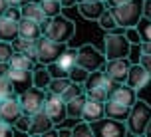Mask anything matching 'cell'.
Returning a JSON list of instances; mask_svg holds the SVG:
<instances>
[{
  "instance_id": "19",
  "label": "cell",
  "mask_w": 151,
  "mask_h": 137,
  "mask_svg": "<svg viewBox=\"0 0 151 137\" xmlns=\"http://www.w3.org/2000/svg\"><path fill=\"white\" fill-rule=\"evenodd\" d=\"M16 38H18V22L8 16H0V40L14 42Z\"/></svg>"
},
{
  "instance_id": "11",
  "label": "cell",
  "mask_w": 151,
  "mask_h": 137,
  "mask_svg": "<svg viewBox=\"0 0 151 137\" xmlns=\"http://www.w3.org/2000/svg\"><path fill=\"white\" fill-rule=\"evenodd\" d=\"M54 125H56V123H54L52 119H50V115L42 109V111H38V113L32 115V123H30L28 133H30V135H52Z\"/></svg>"
},
{
  "instance_id": "30",
  "label": "cell",
  "mask_w": 151,
  "mask_h": 137,
  "mask_svg": "<svg viewBox=\"0 0 151 137\" xmlns=\"http://www.w3.org/2000/svg\"><path fill=\"white\" fill-rule=\"evenodd\" d=\"M82 93H86V88H83V84L70 82V85L64 90V93H62V99H64V101H70V99H74V98H78V95H82Z\"/></svg>"
},
{
  "instance_id": "53",
  "label": "cell",
  "mask_w": 151,
  "mask_h": 137,
  "mask_svg": "<svg viewBox=\"0 0 151 137\" xmlns=\"http://www.w3.org/2000/svg\"><path fill=\"white\" fill-rule=\"evenodd\" d=\"M104 2H106V0H104Z\"/></svg>"
},
{
  "instance_id": "46",
  "label": "cell",
  "mask_w": 151,
  "mask_h": 137,
  "mask_svg": "<svg viewBox=\"0 0 151 137\" xmlns=\"http://www.w3.org/2000/svg\"><path fill=\"white\" fill-rule=\"evenodd\" d=\"M8 6H10V4H8V0H0V16H4V14H6Z\"/></svg>"
},
{
  "instance_id": "52",
  "label": "cell",
  "mask_w": 151,
  "mask_h": 137,
  "mask_svg": "<svg viewBox=\"0 0 151 137\" xmlns=\"http://www.w3.org/2000/svg\"><path fill=\"white\" fill-rule=\"evenodd\" d=\"M78 2H86V0H78Z\"/></svg>"
},
{
  "instance_id": "28",
  "label": "cell",
  "mask_w": 151,
  "mask_h": 137,
  "mask_svg": "<svg viewBox=\"0 0 151 137\" xmlns=\"http://www.w3.org/2000/svg\"><path fill=\"white\" fill-rule=\"evenodd\" d=\"M98 24H99V28H104L106 32H111V30H115V28H119V26H117V20H115V16H113L109 6H107L106 10H104V14L98 18Z\"/></svg>"
},
{
  "instance_id": "14",
  "label": "cell",
  "mask_w": 151,
  "mask_h": 137,
  "mask_svg": "<svg viewBox=\"0 0 151 137\" xmlns=\"http://www.w3.org/2000/svg\"><path fill=\"white\" fill-rule=\"evenodd\" d=\"M107 4L104 0H86V2H78V12L86 20H98L104 14Z\"/></svg>"
},
{
  "instance_id": "26",
  "label": "cell",
  "mask_w": 151,
  "mask_h": 137,
  "mask_svg": "<svg viewBox=\"0 0 151 137\" xmlns=\"http://www.w3.org/2000/svg\"><path fill=\"white\" fill-rule=\"evenodd\" d=\"M14 44V50H18V52H24V54H28L30 58H34L36 60V40H30V38H18L12 42ZM38 62V60H36Z\"/></svg>"
},
{
  "instance_id": "29",
  "label": "cell",
  "mask_w": 151,
  "mask_h": 137,
  "mask_svg": "<svg viewBox=\"0 0 151 137\" xmlns=\"http://www.w3.org/2000/svg\"><path fill=\"white\" fill-rule=\"evenodd\" d=\"M40 6L44 10L46 18H54V16L62 14V0H40Z\"/></svg>"
},
{
  "instance_id": "38",
  "label": "cell",
  "mask_w": 151,
  "mask_h": 137,
  "mask_svg": "<svg viewBox=\"0 0 151 137\" xmlns=\"http://www.w3.org/2000/svg\"><path fill=\"white\" fill-rule=\"evenodd\" d=\"M30 123H32V115L22 113L18 119H16L14 127H16V131H20V133H28V129H30Z\"/></svg>"
},
{
  "instance_id": "4",
  "label": "cell",
  "mask_w": 151,
  "mask_h": 137,
  "mask_svg": "<svg viewBox=\"0 0 151 137\" xmlns=\"http://www.w3.org/2000/svg\"><path fill=\"white\" fill-rule=\"evenodd\" d=\"M131 42L127 40L125 32L117 34V32H106L104 36V54L107 60H115V58H127L131 52Z\"/></svg>"
},
{
  "instance_id": "21",
  "label": "cell",
  "mask_w": 151,
  "mask_h": 137,
  "mask_svg": "<svg viewBox=\"0 0 151 137\" xmlns=\"http://www.w3.org/2000/svg\"><path fill=\"white\" fill-rule=\"evenodd\" d=\"M8 64H10V68H16V70H34L38 62L34 60V58H30L28 54L16 50V52L12 54V58L8 60Z\"/></svg>"
},
{
  "instance_id": "40",
  "label": "cell",
  "mask_w": 151,
  "mask_h": 137,
  "mask_svg": "<svg viewBox=\"0 0 151 137\" xmlns=\"http://www.w3.org/2000/svg\"><path fill=\"white\" fill-rule=\"evenodd\" d=\"M48 70H50L52 77H70V72H68V70H64L60 64H58V62H52V64H48Z\"/></svg>"
},
{
  "instance_id": "50",
  "label": "cell",
  "mask_w": 151,
  "mask_h": 137,
  "mask_svg": "<svg viewBox=\"0 0 151 137\" xmlns=\"http://www.w3.org/2000/svg\"><path fill=\"white\" fill-rule=\"evenodd\" d=\"M8 4H10V6H22L20 0H8Z\"/></svg>"
},
{
  "instance_id": "27",
  "label": "cell",
  "mask_w": 151,
  "mask_h": 137,
  "mask_svg": "<svg viewBox=\"0 0 151 137\" xmlns=\"http://www.w3.org/2000/svg\"><path fill=\"white\" fill-rule=\"evenodd\" d=\"M106 70H93V72H90V76H88V80H86V84H83V88L86 90H93V88H104V84H106Z\"/></svg>"
},
{
  "instance_id": "34",
  "label": "cell",
  "mask_w": 151,
  "mask_h": 137,
  "mask_svg": "<svg viewBox=\"0 0 151 137\" xmlns=\"http://www.w3.org/2000/svg\"><path fill=\"white\" fill-rule=\"evenodd\" d=\"M72 135H83V137H91L93 135V129H91V123H88V121H80L78 119V123H76V127H72Z\"/></svg>"
},
{
  "instance_id": "37",
  "label": "cell",
  "mask_w": 151,
  "mask_h": 137,
  "mask_svg": "<svg viewBox=\"0 0 151 137\" xmlns=\"http://www.w3.org/2000/svg\"><path fill=\"white\" fill-rule=\"evenodd\" d=\"M137 30L141 34L143 42H151V20L149 18H141L139 24H137Z\"/></svg>"
},
{
  "instance_id": "42",
  "label": "cell",
  "mask_w": 151,
  "mask_h": 137,
  "mask_svg": "<svg viewBox=\"0 0 151 137\" xmlns=\"http://www.w3.org/2000/svg\"><path fill=\"white\" fill-rule=\"evenodd\" d=\"M139 64L147 70V74L151 76V54H143L141 52V58H139Z\"/></svg>"
},
{
  "instance_id": "32",
  "label": "cell",
  "mask_w": 151,
  "mask_h": 137,
  "mask_svg": "<svg viewBox=\"0 0 151 137\" xmlns=\"http://www.w3.org/2000/svg\"><path fill=\"white\" fill-rule=\"evenodd\" d=\"M70 77H54L52 82H50V85H48V91H54V93H64V90L70 85Z\"/></svg>"
},
{
  "instance_id": "20",
  "label": "cell",
  "mask_w": 151,
  "mask_h": 137,
  "mask_svg": "<svg viewBox=\"0 0 151 137\" xmlns=\"http://www.w3.org/2000/svg\"><path fill=\"white\" fill-rule=\"evenodd\" d=\"M20 10H22V18H30V20H36V22H40V24L46 22L44 10H42V6H40V2H36V0L22 4Z\"/></svg>"
},
{
  "instance_id": "7",
  "label": "cell",
  "mask_w": 151,
  "mask_h": 137,
  "mask_svg": "<svg viewBox=\"0 0 151 137\" xmlns=\"http://www.w3.org/2000/svg\"><path fill=\"white\" fill-rule=\"evenodd\" d=\"M18 99L22 103V111L28 115H34L38 111L44 109L46 103V90H40L36 85H30L28 90H24L18 93Z\"/></svg>"
},
{
  "instance_id": "47",
  "label": "cell",
  "mask_w": 151,
  "mask_h": 137,
  "mask_svg": "<svg viewBox=\"0 0 151 137\" xmlns=\"http://www.w3.org/2000/svg\"><path fill=\"white\" fill-rule=\"evenodd\" d=\"M139 48H141V52H143V54H151V42H143Z\"/></svg>"
},
{
  "instance_id": "39",
  "label": "cell",
  "mask_w": 151,
  "mask_h": 137,
  "mask_svg": "<svg viewBox=\"0 0 151 137\" xmlns=\"http://www.w3.org/2000/svg\"><path fill=\"white\" fill-rule=\"evenodd\" d=\"M125 36H127V40L131 42V44L135 46H141L143 44V38H141V34H139V30H137V26H131V28H125Z\"/></svg>"
},
{
  "instance_id": "36",
  "label": "cell",
  "mask_w": 151,
  "mask_h": 137,
  "mask_svg": "<svg viewBox=\"0 0 151 137\" xmlns=\"http://www.w3.org/2000/svg\"><path fill=\"white\" fill-rule=\"evenodd\" d=\"M86 95L88 99H96V101H104L106 103L109 99V93H107L104 88H93V90H86Z\"/></svg>"
},
{
  "instance_id": "31",
  "label": "cell",
  "mask_w": 151,
  "mask_h": 137,
  "mask_svg": "<svg viewBox=\"0 0 151 137\" xmlns=\"http://www.w3.org/2000/svg\"><path fill=\"white\" fill-rule=\"evenodd\" d=\"M12 95H18V91H16L12 80H10L8 76H2V77H0V99L12 98Z\"/></svg>"
},
{
  "instance_id": "3",
  "label": "cell",
  "mask_w": 151,
  "mask_h": 137,
  "mask_svg": "<svg viewBox=\"0 0 151 137\" xmlns=\"http://www.w3.org/2000/svg\"><path fill=\"white\" fill-rule=\"evenodd\" d=\"M151 119V105L143 99H137L135 103L129 109V115L125 123H127V129L131 135H145L147 129V123Z\"/></svg>"
},
{
  "instance_id": "2",
  "label": "cell",
  "mask_w": 151,
  "mask_h": 137,
  "mask_svg": "<svg viewBox=\"0 0 151 137\" xmlns=\"http://www.w3.org/2000/svg\"><path fill=\"white\" fill-rule=\"evenodd\" d=\"M143 2L145 0H127L119 6H109L115 20H117V26L123 28V30L131 28V26H137L139 20L143 18Z\"/></svg>"
},
{
  "instance_id": "9",
  "label": "cell",
  "mask_w": 151,
  "mask_h": 137,
  "mask_svg": "<svg viewBox=\"0 0 151 137\" xmlns=\"http://www.w3.org/2000/svg\"><path fill=\"white\" fill-rule=\"evenodd\" d=\"M44 111L50 115L56 125H60L62 121L68 119V109H66V101L62 99L60 93H54V91L46 90V103H44Z\"/></svg>"
},
{
  "instance_id": "1",
  "label": "cell",
  "mask_w": 151,
  "mask_h": 137,
  "mask_svg": "<svg viewBox=\"0 0 151 137\" xmlns=\"http://www.w3.org/2000/svg\"><path fill=\"white\" fill-rule=\"evenodd\" d=\"M42 30H44V36H48L54 42L68 44L76 34V24L70 18L58 14L54 18H46V22L42 24Z\"/></svg>"
},
{
  "instance_id": "23",
  "label": "cell",
  "mask_w": 151,
  "mask_h": 137,
  "mask_svg": "<svg viewBox=\"0 0 151 137\" xmlns=\"http://www.w3.org/2000/svg\"><path fill=\"white\" fill-rule=\"evenodd\" d=\"M32 76H34V85L40 88V90H48L50 82L54 80L48 66H44V64H40V66H36V68L32 70Z\"/></svg>"
},
{
  "instance_id": "22",
  "label": "cell",
  "mask_w": 151,
  "mask_h": 137,
  "mask_svg": "<svg viewBox=\"0 0 151 137\" xmlns=\"http://www.w3.org/2000/svg\"><path fill=\"white\" fill-rule=\"evenodd\" d=\"M129 109L131 107L123 105V103H117L113 99H107L106 101V115L107 117H113V119H119V121H125L129 115Z\"/></svg>"
},
{
  "instance_id": "45",
  "label": "cell",
  "mask_w": 151,
  "mask_h": 137,
  "mask_svg": "<svg viewBox=\"0 0 151 137\" xmlns=\"http://www.w3.org/2000/svg\"><path fill=\"white\" fill-rule=\"evenodd\" d=\"M54 133H56V135H64V137H68V135H72V129H64V127H58V129H54Z\"/></svg>"
},
{
  "instance_id": "24",
  "label": "cell",
  "mask_w": 151,
  "mask_h": 137,
  "mask_svg": "<svg viewBox=\"0 0 151 137\" xmlns=\"http://www.w3.org/2000/svg\"><path fill=\"white\" fill-rule=\"evenodd\" d=\"M86 101H88V95L82 93V95H78V98L70 99L66 101V109H68V117L72 119H82V113H83V105H86Z\"/></svg>"
},
{
  "instance_id": "12",
  "label": "cell",
  "mask_w": 151,
  "mask_h": 137,
  "mask_svg": "<svg viewBox=\"0 0 151 137\" xmlns=\"http://www.w3.org/2000/svg\"><path fill=\"white\" fill-rule=\"evenodd\" d=\"M129 68H131V62L127 58H115V60H107L104 70L109 77H113L115 82H125V77L129 74Z\"/></svg>"
},
{
  "instance_id": "44",
  "label": "cell",
  "mask_w": 151,
  "mask_h": 137,
  "mask_svg": "<svg viewBox=\"0 0 151 137\" xmlns=\"http://www.w3.org/2000/svg\"><path fill=\"white\" fill-rule=\"evenodd\" d=\"M8 72H10V64L8 62H0V77L8 76Z\"/></svg>"
},
{
  "instance_id": "6",
  "label": "cell",
  "mask_w": 151,
  "mask_h": 137,
  "mask_svg": "<svg viewBox=\"0 0 151 137\" xmlns=\"http://www.w3.org/2000/svg\"><path fill=\"white\" fill-rule=\"evenodd\" d=\"M106 54L99 52L96 46L91 44H83L78 48V66L86 68L88 72H93V70H101L106 66Z\"/></svg>"
},
{
  "instance_id": "35",
  "label": "cell",
  "mask_w": 151,
  "mask_h": 137,
  "mask_svg": "<svg viewBox=\"0 0 151 137\" xmlns=\"http://www.w3.org/2000/svg\"><path fill=\"white\" fill-rule=\"evenodd\" d=\"M14 44L12 42H6V40H0V62H8L14 54Z\"/></svg>"
},
{
  "instance_id": "8",
  "label": "cell",
  "mask_w": 151,
  "mask_h": 137,
  "mask_svg": "<svg viewBox=\"0 0 151 137\" xmlns=\"http://www.w3.org/2000/svg\"><path fill=\"white\" fill-rule=\"evenodd\" d=\"M91 129H93V135L98 137H121L125 133H129L125 121L113 119V117H107V115L91 123Z\"/></svg>"
},
{
  "instance_id": "15",
  "label": "cell",
  "mask_w": 151,
  "mask_h": 137,
  "mask_svg": "<svg viewBox=\"0 0 151 137\" xmlns=\"http://www.w3.org/2000/svg\"><path fill=\"white\" fill-rule=\"evenodd\" d=\"M109 99H113V101H117V103H123V105L131 107L133 103L137 101V90H133L129 84H125V82H121L115 90L109 93Z\"/></svg>"
},
{
  "instance_id": "43",
  "label": "cell",
  "mask_w": 151,
  "mask_h": 137,
  "mask_svg": "<svg viewBox=\"0 0 151 137\" xmlns=\"http://www.w3.org/2000/svg\"><path fill=\"white\" fill-rule=\"evenodd\" d=\"M143 18H149L151 20V0H145L143 2Z\"/></svg>"
},
{
  "instance_id": "33",
  "label": "cell",
  "mask_w": 151,
  "mask_h": 137,
  "mask_svg": "<svg viewBox=\"0 0 151 137\" xmlns=\"http://www.w3.org/2000/svg\"><path fill=\"white\" fill-rule=\"evenodd\" d=\"M88 76H90V72L86 68H82V66H78V64L70 70V80H72V82H78V84H86Z\"/></svg>"
},
{
  "instance_id": "48",
  "label": "cell",
  "mask_w": 151,
  "mask_h": 137,
  "mask_svg": "<svg viewBox=\"0 0 151 137\" xmlns=\"http://www.w3.org/2000/svg\"><path fill=\"white\" fill-rule=\"evenodd\" d=\"M123 2H127V0H106L107 6H119V4H123Z\"/></svg>"
},
{
  "instance_id": "5",
  "label": "cell",
  "mask_w": 151,
  "mask_h": 137,
  "mask_svg": "<svg viewBox=\"0 0 151 137\" xmlns=\"http://www.w3.org/2000/svg\"><path fill=\"white\" fill-rule=\"evenodd\" d=\"M66 46H68V44L54 42V40H50L48 36L42 34V36L36 40V60H38V64L48 66V64L56 62L58 58H60V54L66 50Z\"/></svg>"
},
{
  "instance_id": "17",
  "label": "cell",
  "mask_w": 151,
  "mask_h": 137,
  "mask_svg": "<svg viewBox=\"0 0 151 137\" xmlns=\"http://www.w3.org/2000/svg\"><path fill=\"white\" fill-rule=\"evenodd\" d=\"M42 34H44V30H42V24L40 22L30 20V18H20V22H18V36L20 38L38 40Z\"/></svg>"
},
{
  "instance_id": "25",
  "label": "cell",
  "mask_w": 151,
  "mask_h": 137,
  "mask_svg": "<svg viewBox=\"0 0 151 137\" xmlns=\"http://www.w3.org/2000/svg\"><path fill=\"white\" fill-rule=\"evenodd\" d=\"M56 62H58L64 70L70 72V70L78 64V48H68V46H66V50L60 54V58H58Z\"/></svg>"
},
{
  "instance_id": "16",
  "label": "cell",
  "mask_w": 151,
  "mask_h": 137,
  "mask_svg": "<svg viewBox=\"0 0 151 137\" xmlns=\"http://www.w3.org/2000/svg\"><path fill=\"white\" fill-rule=\"evenodd\" d=\"M8 77L12 80V84H14V88H16V91H18V93H20V91H24V90H28L30 85H34L32 70H16V68H10Z\"/></svg>"
},
{
  "instance_id": "10",
  "label": "cell",
  "mask_w": 151,
  "mask_h": 137,
  "mask_svg": "<svg viewBox=\"0 0 151 137\" xmlns=\"http://www.w3.org/2000/svg\"><path fill=\"white\" fill-rule=\"evenodd\" d=\"M22 113H24L22 111V103H20L18 95L0 99V119H2V121H8V123L14 125L16 119H18Z\"/></svg>"
},
{
  "instance_id": "51",
  "label": "cell",
  "mask_w": 151,
  "mask_h": 137,
  "mask_svg": "<svg viewBox=\"0 0 151 137\" xmlns=\"http://www.w3.org/2000/svg\"><path fill=\"white\" fill-rule=\"evenodd\" d=\"M145 135H149V137H151V119H149V123H147V129H145Z\"/></svg>"
},
{
  "instance_id": "13",
  "label": "cell",
  "mask_w": 151,
  "mask_h": 137,
  "mask_svg": "<svg viewBox=\"0 0 151 137\" xmlns=\"http://www.w3.org/2000/svg\"><path fill=\"white\" fill-rule=\"evenodd\" d=\"M151 76L147 74V70L141 66V64H131V68H129V74L125 77V84H129L133 90H143L145 85L149 84Z\"/></svg>"
},
{
  "instance_id": "41",
  "label": "cell",
  "mask_w": 151,
  "mask_h": 137,
  "mask_svg": "<svg viewBox=\"0 0 151 137\" xmlns=\"http://www.w3.org/2000/svg\"><path fill=\"white\" fill-rule=\"evenodd\" d=\"M16 127L12 125V123H8V121H2L0 119V137L2 135H10V133H14Z\"/></svg>"
},
{
  "instance_id": "18",
  "label": "cell",
  "mask_w": 151,
  "mask_h": 137,
  "mask_svg": "<svg viewBox=\"0 0 151 137\" xmlns=\"http://www.w3.org/2000/svg\"><path fill=\"white\" fill-rule=\"evenodd\" d=\"M106 117V103L104 101H96V99H88L86 105H83V113H82V119L88 123H93Z\"/></svg>"
},
{
  "instance_id": "49",
  "label": "cell",
  "mask_w": 151,
  "mask_h": 137,
  "mask_svg": "<svg viewBox=\"0 0 151 137\" xmlns=\"http://www.w3.org/2000/svg\"><path fill=\"white\" fill-rule=\"evenodd\" d=\"M78 4V0H62V6L68 8V6H76Z\"/></svg>"
}]
</instances>
